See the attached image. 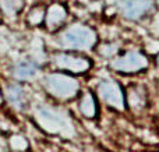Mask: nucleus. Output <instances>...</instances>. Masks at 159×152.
<instances>
[{"mask_svg":"<svg viewBox=\"0 0 159 152\" xmlns=\"http://www.w3.org/2000/svg\"><path fill=\"white\" fill-rule=\"evenodd\" d=\"M63 41L67 46L71 47H85L92 43V32L84 27H75L66 31L63 35Z\"/></svg>","mask_w":159,"mask_h":152,"instance_id":"nucleus-1","label":"nucleus"},{"mask_svg":"<svg viewBox=\"0 0 159 152\" xmlns=\"http://www.w3.org/2000/svg\"><path fill=\"white\" fill-rule=\"evenodd\" d=\"M152 7L149 0H123L120 4L121 13L131 20H138L144 17V14L148 13Z\"/></svg>","mask_w":159,"mask_h":152,"instance_id":"nucleus-2","label":"nucleus"}]
</instances>
